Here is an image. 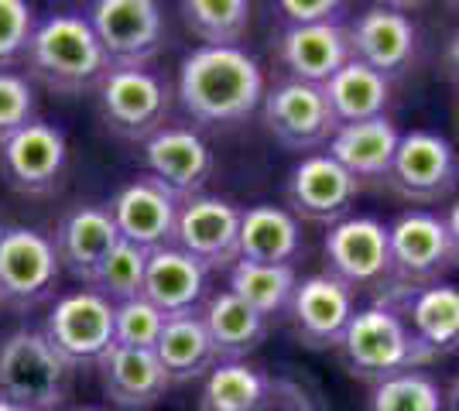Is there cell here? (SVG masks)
Listing matches in <instances>:
<instances>
[{"label": "cell", "instance_id": "6da1fadb", "mask_svg": "<svg viewBox=\"0 0 459 411\" xmlns=\"http://www.w3.org/2000/svg\"><path fill=\"white\" fill-rule=\"evenodd\" d=\"M264 73L244 48H192L178 65V103L199 127H233L261 110Z\"/></svg>", "mask_w": 459, "mask_h": 411}, {"label": "cell", "instance_id": "7a4b0ae2", "mask_svg": "<svg viewBox=\"0 0 459 411\" xmlns=\"http://www.w3.org/2000/svg\"><path fill=\"white\" fill-rule=\"evenodd\" d=\"M28 79L41 82L56 97H79L96 90L110 73L86 14H48L39 21L28 45Z\"/></svg>", "mask_w": 459, "mask_h": 411}, {"label": "cell", "instance_id": "3957f363", "mask_svg": "<svg viewBox=\"0 0 459 411\" xmlns=\"http://www.w3.org/2000/svg\"><path fill=\"white\" fill-rule=\"evenodd\" d=\"M73 367L41 330H14L0 339V398L31 411H58L73 391Z\"/></svg>", "mask_w": 459, "mask_h": 411}, {"label": "cell", "instance_id": "277c9868", "mask_svg": "<svg viewBox=\"0 0 459 411\" xmlns=\"http://www.w3.org/2000/svg\"><path fill=\"white\" fill-rule=\"evenodd\" d=\"M336 350H340V360H343L346 371L353 377H360V381H370V384L387 381L394 373L425 367L408 326L391 309L377 305V302L350 319V326H346Z\"/></svg>", "mask_w": 459, "mask_h": 411}, {"label": "cell", "instance_id": "5b68a950", "mask_svg": "<svg viewBox=\"0 0 459 411\" xmlns=\"http://www.w3.org/2000/svg\"><path fill=\"white\" fill-rule=\"evenodd\" d=\"M374 302L391 309L408 326V333L415 339L425 364L459 350L456 285H449V281H436V285H387Z\"/></svg>", "mask_w": 459, "mask_h": 411}, {"label": "cell", "instance_id": "8992f818", "mask_svg": "<svg viewBox=\"0 0 459 411\" xmlns=\"http://www.w3.org/2000/svg\"><path fill=\"white\" fill-rule=\"evenodd\" d=\"M86 21L110 69H148L165 45V14L154 0H96Z\"/></svg>", "mask_w": 459, "mask_h": 411}, {"label": "cell", "instance_id": "52a82bcc", "mask_svg": "<svg viewBox=\"0 0 459 411\" xmlns=\"http://www.w3.org/2000/svg\"><path fill=\"white\" fill-rule=\"evenodd\" d=\"M325 271L340 278L350 292L381 295L391 285V240L387 227L374 216H346L325 230Z\"/></svg>", "mask_w": 459, "mask_h": 411}, {"label": "cell", "instance_id": "ba28073f", "mask_svg": "<svg viewBox=\"0 0 459 411\" xmlns=\"http://www.w3.org/2000/svg\"><path fill=\"white\" fill-rule=\"evenodd\" d=\"M41 333L73 371L96 367L114 347V302L93 288L62 295L45 315Z\"/></svg>", "mask_w": 459, "mask_h": 411}, {"label": "cell", "instance_id": "9c48e42d", "mask_svg": "<svg viewBox=\"0 0 459 411\" xmlns=\"http://www.w3.org/2000/svg\"><path fill=\"white\" fill-rule=\"evenodd\" d=\"M384 182L411 206L446 202L459 189V151L436 131H408Z\"/></svg>", "mask_w": 459, "mask_h": 411}, {"label": "cell", "instance_id": "30bf717a", "mask_svg": "<svg viewBox=\"0 0 459 411\" xmlns=\"http://www.w3.org/2000/svg\"><path fill=\"white\" fill-rule=\"evenodd\" d=\"M96 93L103 124L124 141L144 144L165 127L172 110L169 82L152 69H110L96 86Z\"/></svg>", "mask_w": 459, "mask_h": 411}, {"label": "cell", "instance_id": "8fae6325", "mask_svg": "<svg viewBox=\"0 0 459 411\" xmlns=\"http://www.w3.org/2000/svg\"><path fill=\"white\" fill-rule=\"evenodd\" d=\"M58 257L52 236L31 227H7L0 234V302L28 313L45 305L58 288Z\"/></svg>", "mask_w": 459, "mask_h": 411}, {"label": "cell", "instance_id": "7c38bea8", "mask_svg": "<svg viewBox=\"0 0 459 411\" xmlns=\"http://www.w3.org/2000/svg\"><path fill=\"white\" fill-rule=\"evenodd\" d=\"M65 165H69V141L56 124L31 120L18 134L0 141V178L18 196H52L62 185Z\"/></svg>", "mask_w": 459, "mask_h": 411}, {"label": "cell", "instance_id": "4fadbf2b", "mask_svg": "<svg viewBox=\"0 0 459 411\" xmlns=\"http://www.w3.org/2000/svg\"><path fill=\"white\" fill-rule=\"evenodd\" d=\"M391 285H436L456 268L446 219L432 210H408L391 227Z\"/></svg>", "mask_w": 459, "mask_h": 411}, {"label": "cell", "instance_id": "5bb4252c", "mask_svg": "<svg viewBox=\"0 0 459 411\" xmlns=\"http://www.w3.org/2000/svg\"><path fill=\"white\" fill-rule=\"evenodd\" d=\"M261 117H264L268 134L288 151L325 148L340 127L329 110L323 86H308V82H295V79H281L278 86L264 90Z\"/></svg>", "mask_w": 459, "mask_h": 411}, {"label": "cell", "instance_id": "9a60e30c", "mask_svg": "<svg viewBox=\"0 0 459 411\" xmlns=\"http://www.w3.org/2000/svg\"><path fill=\"white\" fill-rule=\"evenodd\" d=\"M172 244L206 271H230L240 261V210L230 199L206 193L182 199Z\"/></svg>", "mask_w": 459, "mask_h": 411}, {"label": "cell", "instance_id": "2e32d148", "mask_svg": "<svg viewBox=\"0 0 459 411\" xmlns=\"http://www.w3.org/2000/svg\"><path fill=\"white\" fill-rule=\"evenodd\" d=\"M350 59L364 62L387 79L404 76L419 62V28L398 7H367L346 21Z\"/></svg>", "mask_w": 459, "mask_h": 411}, {"label": "cell", "instance_id": "e0dca14e", "mask_svg": "<svg viewBox=\"0 0 459 411\" xmlns=\"http://www.w3.org/2000/svg\"><path fill=\"white\" fill-rule=\"evenodd\" d=\"M357 196H360V182L325 151L306 155L285 178L288 213L308 223H325V227L340 223L350 216Z\"/></svg>", "mask_w": 459, "mask_h": 411}, {"label": "cell", "instance_id": "ac0fdd59", "mask_svg": "<svg viewBox=\"0 0 459 411\" xmlns=\"http://www.w3.org/2000/svg\"><path fill=\"white\" fill-rule=\"evenodd\" d=\"M353 315H357V295L340 278L323 271L299 281L288 322L306 350H336Z\"/></svg>", "mask_w": 459, "mask_h": 411}, {"label": "cell", "instance_id": "d6986e66", "mask_svg": "<svg viewBox=\"0 0 459 411\" xmlns=\"http://www.w3.org/2000/svg\"><path fill=\"white\" fill-rule=\"evenodd\" d=\"M107 210L114 216L120 240L137 244V247H144L152 254V251L169 247L175 240V223H178L182 199L154 176H141L134 182H127L110 199Z\"/></svg>", "mask_w": 459, "mask_h": 411}, {"label": "cell", "instance_id": "ffe728a7", "mask_svg": "<svg viewBox=\"0 0 459 411\" xmlns=\"http://www.w3.org/2000/svg\"><path fill=\"white\" fill-rule=\"evenodd\" d=\"M144 168L148 176L165 182L178 199L199 196L212 176V151L199 131L182 124H165L158 134L144 141Z\"/></svg>", "mask_w": 459, "mask_h": 411}, {"label": "cell", "instance_id": "44dd1931", "mask_svg": "<svg viewBox=\"0 0 459 411\" xmlns=\"http://www.w3.org/2000/svg\"><path fill=\"white\" fill-rule=\"evenodd\" d=\"M56 257L58 268L69 271L79 285H93L100 264L107 261V254L120 244L117 223L107 206H73L69 213L58 219L56 227Z\"/></svg>", "mask_w": 459, "mask_h": 411}, {"label": "cell", "instance_id": "7402d4cb", "mask_svg": "<svg viewBox=\"0 0 459 411\" xmlns=\"http://www.w3.org/2000/svg\"><path fill=\"white\" fill-rule=\"evenodd\" d=\"M274 59L295 82L325 86L350 62L346 24L281 28L274 35Z\"/></svg>", "mask_w": 459, "mask_h": 411}, {"label": "cell", "instance_id": "603a6c76", "mask_svg": "<svg viewBox=\"0 0 459 411\" xmlns=\"http://www.w3.org/2000/svg\"><path fill=\"white\" fill-rule=\"evenodd\" d=\"M144 298L152 302L165 319L172 315H189L199 313L206 295H210V271L178 251L175 244L158 247L148 257V271H144Z\"/></svg>", "mask_w": 459, "mask_h": 411}, {"label": "cell", "instance_id": "cb8c5ba5", "mask_svg": "<svg viewBox=\"0 0 459 411\" xmlns=\"http://www.w3.org/2000/svg\"><path fill=\"white\" fill-rule=\"evenodd\" d=\"M103 394L124 411H144L154 408L169 388V373L161 367V360L154 350H131V347H110L107 356L96 364Z\"/></svg>", "mask_w": 459, "mask_h": 411}, {"label": "cell", "instance_id": "d4e9b609", "mask_svg": "<svg viewBox=\"0 0 459 411\" xmlns=\"http://www.w3.org/2000/svg\"><path fill=\"white\" fill-rule=\"evenodd\" d=\"M398 144H402V131L394 127V120L384 114V117L336 127L333 141L325 144L329 148L325 155L333 161H340L357 182H384L387 172H391Z\"/></svg>", "mask_w": 459, "mask_h": 411}, {"label": "cell", "instance_id": "484cf974", "mask_svg": "<svg viewBox=\"0 0 459 411\" xmlns=\"http://www.w3.org/2000/svg\"><path fill=\"white\" fill-rule=\"evenodd\" d=\"M302 247H306L302 223L285 206L257 202L250 210H240V261L295 268Z\"/></svg>", "mask_w": 459, "mask_h": 411}, {"label": "cell", "instance_id": "4316f807", "mask_svg": "<svg viewBox=\"0 0 459 411\" xmlns=\"http://www.w3.org/2000/svg\"><path fill=\"white\" fill-rule=\"evenodd\" d=\"M199 319H203L212 347H216L220 364L247 360L250 353L268 339V319L261 313H254L247 302L237 298L230 288L206 295V302L199 309Z\"/></svg>", "mask_w": 459, "mask_h": 411}, {"label": "cell", "instance_id": "83f0119b", "mask_svg": "<svg viewBox=\"0 0 459 411\" xmlns=\"http://www.w3.org/2000/svg\"><path fill=\"white\" fill-rule=\"evenodd\" d=\"M154 356L161 360V367H165L172 384H189V381H199V377L206 381V373L220 364L216 347H212L199 313L165 319V330L154 343Z\"/></svg>", "mask_w": 459, "mask_h": 411}, {"label": "cell", "instance_id": "f1b7e54d", "mask_svg": "<svg viewBox=\"0 0 459 411\" xmlns=\"http://www.w3.org/2000/svg\"><path fill=\"white\" fill-rule=\"evenodd\" d=\"M325 99H329V110L336 124H360V120L384 117L387 103H391V79L374 73L364 62L350 59L323 86Z\"/></svg>", "mask_w": 459, "mask_h": 411}, {"label": "cell", "instance_id": "f546056e", "mask_svg": "<svg viewBox=\"0 0 459 411\" xmlns=\"http://www.w3.org/2000/svg\"><path fill=\"white\" fill-rule=\"evenodd\" d=\"M274 377L247 360L216 364L199 391V411H261Z\"/></svg>", "mask_w": 459, "mask_h": 411}, {"label": "cell", "instance_id": "4dcf8cb0", "mask_svg": "<svg viewBox=\"0 0 459 411\" xmlns=\"http://www.w3.org/2000/svg\"><path fill=\"white\" fill-rule=\"evenodd\" d=\"M299 288V274L295 268L285 264H247L237 261L230 268V292L237 298H244L254 313H261L264 319H281L291 309V298Z\"/></svg>", "mask_w": 459, "mask_h": 411}, {"label": "cell", "instance_id": "1f68e13d", "mask_svg": "<svg viewBox=\"0 0 459 411\" xmlns=\"http://www.w3.org/2000/svg\"><path fill=\"white\" fill-rule=\"evenodd\" d=\"M178 11L203 48H240L250 31L247 0H186Z\"/></svg>", "mask_w": 459, "mask_h": 411}, {"label": "cell", "instance_id": "d6a6232c", "mask_svg": "<svg viewBox=\"0 0 459 411\" xmlns=\"http://www.w3.org/2000/svg\"><path fill=\"white\" fill-rule=\"evenodd\" d=\"M367 411H446V391L425 371H404L370 384Z\"/></svg>", "mask_w": 459, "mask_h": 411}, {"label": "cell", "instance_id": "836d02e7", "mask_svg": "<svg viewBox=\"0 0 459 411\" xmlns=\"http://www.w3.org/2000/svg\"><path fill=\"white\" fill-rule=\"evenodd\" d=\"M148 251L137 247V244H127L120 240L114 251L107 254V261L100 264V271L93 278V288L96 295H103L107 302H131V298H141L144 292V271H148Z\"/></svg>", "mask_w": 459, "mask_h": 411}, {"label": "cell", "instance_id": "e575fe53", "mask_svg": "<svg viewBox=\"0 0 459 411\" xmlns=\"http://www.w3.org/2000/svg\"><path fill=\"white\" fill-rule=\"evenodd\" d=\"M161 330H165V315L158 313L144 295L114 305V343L117 347L154 350V343H158Z\"/></svg>", "mask_w": 459, "mask_h": 411}, {"label": "cell", "instance_id": "d590c367", "mask_svg": "<svg viewBox=\"0 0 459 411\" xmlns=\"http://www.w3.org/2000/svg\"><path fill=\"white\" fill-rule=\"evenodd\" d=\"M35 28H39V21H35L31 4L0 0V73H11V65L24 62Z\"/></svg>", "mask_w": 459, "mask_h": 411}, {"label": "cell", "instance_id": "8d00e7d4", "mask_svg": "<svg viewBox=\"0 0 459 411\" xmlns=\"http://www.w3.org/2000/svg\"><path fill=\"white\" fill-rule=\"evenodd\" d=\"M35 110H39V97L31 79L21 73H0V141H7L31 120H39Z\"/></svg>", "mask_w": 459, "mask_h": 411}, {"label": "cell", "instance_id": "74e56055", "mask_svg": "<svg viewBox=\"0 0 459 411\" xmlns=\"http://www.w3.org/2000/svg\"><path fill=\"white\" fill-rule=\"evenodd\" d=\"M274 11L281 18V28H319L350 21V7L340 0H278Z\"/></svg>", "mask_w": 459, "mask_h": 411}, {"label": "cell", "instance_id": "f35d334b", "mask_svg": "<svg viewBox=\"0 0 459 411\" xmlns=\"http://www.w3.org/2000/svg\"><path fill=\"white\" fill-rule=\"evenodd\" d=\"M261 411H316V405H312V398L302 384H295L288 377H274L268 401Z\"/></svg>", "mask_w": 459, "mask_h": 411}, {"label": "cell", "instance_id": "ab89813d", "mask_svg": "<svg viewBox=\"0 0 459 411\" xmlns=\"http://www.w3.org/2000/svg\"><path fill=\"white\" fill-rule=\"evenodd\" d=\"M442 65H446L449 79H456V82H459V31H453V35H449V41H446V52H442Z\"/></svg>", "mask_w": 459, "mask_h": 411}, {"label": "cell", "instance_id": "60d3db41", "mask_svg": "<svg viewBox=\"0 0 459 411\" xmlns=\"http://www.w3.org/2000/svg\"><path fill=\"white\" fill-rule=\"evenodd\" d=\"M446 219V230H449V244H453V254H456V264H459V199L449 206V213L442 216Z\"/></svg>", "mask_w": 459, "mask_h": 411}, {"label": "cell", "instance_id": "b9f144b4", "mask_svg": "<svg viewBox=\"0 0 459 411\" xmlns=\"http://www.w3.org/2000/svg\"><path fill=\"white\" fill-rule=\"evenodd\" d=\"M446 411H459V373L453 377V384L446 388Z\"/></svg>", "mask_w": 459, "mask_h": 411}, {"label": "cell", "instance_id": "7bdbcfd3", "mask_svg": "<svg viewBox=\"0 0 459 411\" xmlns=\"http://www.w3.org/2000/svg\"><path fill=\"white\" fill-rule=\"evenodd\" d=\"M0 411H31V408H24V405H14V401H4V398H0Z\"/></svg>", "mask_w": 459, "mask_h": 411}, {"label": "cell", "instance_id": "ee69618b", "mask_svg": "<svg viewBox=\"0 0 459 411\" xmlns=\"http://www.w3.org/2000/svg\"><path fill=\"white\" fill-rule=\"evenodd\" d=\"M456 127H459V97H456Z\"/></svg>", "mask_w": 459, "mask_h": 411}, {"label": "cell", "instance_id": "f6af8a7d", "mask_svg": "<svg viewBox=\"0 0 459 411\" xmlns=\"http://www.w3.org/2000/svg\"><path fill=\"white\" fill-rule=\"evenodd\" d=\"M76 411H103V408H76Z\"/></svg>", "mask_w": 459, "mask_h": 411}, {"label": "cell", "instance_id": "bcb514c9", "mask_svg": "<svg viewBox=\"0 0 459 411\" xmlns=\"http://www.w3.org/2000/svg\"><path fill=\"white\" fill-rule=\"evenodd\" d=\"M0 305H4V302H0Z\"/></svg>", "mask_w": 459, "mask_h": 411}]
</instances>
